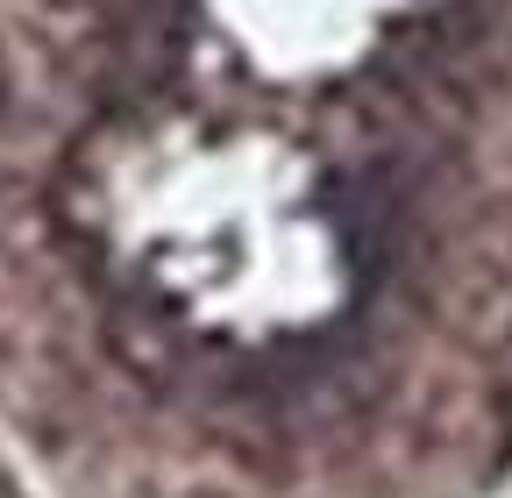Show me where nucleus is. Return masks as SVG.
Returning a JSON list of instances; mask_svg holds the SVG:
<instances>
[{
  "mask_svg": "<svg viewBox=\"0 0 512 498\" xmlns=\"http://www.w3.org/2000/svg\"><path fill=\"white\" fill-rule=\"evenodd\" d=\"M0 498H8V491H0Z\"/></svg>",
  "mask_w": 512,
  "mask_h": 498,
  "instance_id": "1",
  "label": "nucleus"
}]
</instances>
